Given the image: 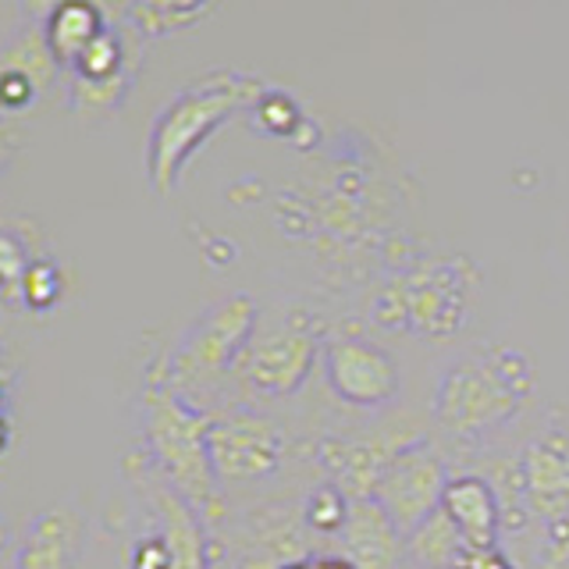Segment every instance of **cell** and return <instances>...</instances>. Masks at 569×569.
<instances>
[{"label": "cell", "mask_w": 569, "mask_h": 569, "mask_svg": "<svg viewBox=\"0 0 569 569\" xmlns=\"http://www.w3.org/2000/svg\"><path fill=\"white\" fill-rule=\"evenodd\" d=\"M409 441H417V438H402V441H391L385 435L325 438L317 449V459H320V470L328 473V485L342 488L349 498H373L385 470L391 467V459H396Z\"/></svg>", "instance_id": "11"}, {"label": "cell", "mask_w": 569, "mask_h": 569, "mask_svg": "<svg viewBox=\"0 0 569 569\" xmlns=\"http://www.w3.org/2000/svg\"><path fill=\"white\" fill-rule=\"evenodd\" d=\"M64 292V278H61V267L50 263V260H36L29 267V274L22 281V292H18V302L32 313H47L61 302Z\"/></svg>", "instance_id": "19"}, {"label": "cell", "mask_w": 569, "mask_h": 569, "mask_svg": "<svg viewBox=\"0 0 569 569\" xmlns=\"http://www.w3.org/2000/svg\"><path fill=\"white\" fill-rule=\"evenodd\" d=\"M207 441L221 485H253L271 477L284 459L281 427L242 406L210 413Z\"/></svg>", "instance_id": "7"}, {"label": "cell", "mask_w": 569, "mask_h": 569, "mask_svg": "<svg viewBox=\"0 0 569 569\" xmlns=\"http://www.w3.org/2000/svg\"><path fill=\"white\" fill-rule=\"evenodd\" d=\"M349 502H352V498L342 488L320 485L317 491L307 495V502H302V523H307L313 533H328V538H338L342 527H346Z\"/></svg>", "instance_id": "18"}, {"label": "cell", "mask_w": 569, "mask_h": 569, "mask_svg": "<svg viewBox=\"0 0 569 569\" xmlns=\"http://www.w3.org/2000/svg\"><path fill=\"white\" fill-rule=\"evenodd\" d=\"M320 349L325 346L317 342L310 317L296 313L284 325L253 335L236 367V378L257 396H292L320 363Z\"/></svg>", "instance_id": "6"}, {"label": "cell", "mask_w": 569, "mask_h": 569, "mask_svg": "<svg viewBox=\"0 0 569 569\" xmlns=\"http://www.w3.org/2000/svg\"><path fill=\"white\" fill-rule=\"evenodd\" d=\"M103 29H107V22H103V11L97 0H68V4L53 11V18L43 26L53 58H58V64L64 71L93 47V40Z\"/></svg>", "instance_id": "14"}, {"label": "cell", "mask_w": 569, "mask_h": 569, "mask_svg": "<svg viewBox=\"0 0 569 569\" xmlns=\"http://www.w3.org/2000/svg\"><path fill=\"white\" fill-rule=\"evenodd\" d=\"M253 114L260 121V129L271 136H296V129L307 124L299 114V107L292 103V97L278 93V89H263V97L253 103Z\"/></svg>", "instance_id": "20"}, {"label": "cell", "mask_w": 569, "mask_h": 569, "mask_svg": "<svg viewBox=\"0 0 569 569\" xmlns=\"http://www.w3.org/2000/svg\"><path fill=\"white\" fill-rule=\"evenodd\" d=\"M441 512L456 523L467 548H495L506 527V506L485 477H452L441 498Z\"/></svg>", "instance_id": "13"}, {"label": "cell", "mask_w": 569, "mask_h": 569, "mask_svg": "<svg viewBox=\"0 0 569 569\" xmlns=\"http://www.w3.org/2000/svg\"><path fill=\"white\" fill-rule=\"evenodd\" d=\"M213 0H132V26L142 36H168L196 26Z\"/></svg>", "instance_id": "17"}, {"label": "cell", "mask_w": 569, "mask_h": 569, "mask_svg": "<svg viewBox=\"0 0 569 569\" xmlns=\"http://www.w3.org/2000/svg\"><path fill=\"white\" fill-rule=\"evenodd\" d=\"M207 427L210 413L196 409L186 396H178L153 370H147L139 452L213 530L224 520V485L218 480V470H213Z\"/></svg>", "instance_id": "1"}, {"label": "cell", "mask_w": 569, "mask_h": 569, "mask_svg": "<svg viewBox=\"0 0 569 569\" xmlns=\"http://www.w3.org/2000/svg\"><path fill=\"white\" fill-rule=\"evenodd\" d=\"M406 551H409V559L420 562L423 569H459L462 556H467L470 548L459 538L456 523L438 509L431 520L406 541Z\"/></svg>", "instance_id": "15"}, {"label": "cell", "mask_w": 569, "mask_h": 569, "mask_svg": "<svg viewBox=\"0 0 569 569\" xmlns=\"http://www.w3.org/2000/svg\"><path fill=\"white\" fill-rule=\"evenodd\" d=\"M313 566H317V569H356L346 556H317Z\"/></svg>", "instance_id": "24"}, {"label": "cell", "mask_w": 569, "mask_h": 569, "mask_svg": "<svg viewBox=\"0 0 569 569\" xmlns=\"http://www.w3.org/2000/svg\"><path fill=\"white\" fill-rule=\"evenodd\" d=\"M538 391L530 356L512 346H488L445 367L431 413L456 438H480L509 423Z\"/></svg>", "instance_id": "3"}, {"label": "cell", "mask_w": 569, "mask_h": 569, "mask_svg": "<svg viewBox=\"0 0 569 569\" xmlns=\"http://www.w3.org/2000/svg\"><path fill=\"white\" fill-rule=\"evenodd\" d=\"M320 367L328 388L356 409H381L399 399V363L367 338H328L320 349Z\"/></svg>", "instance_id": "9"}, {"label": "cell", "mask_w": 569, "mask_h": 569, "mask_svg": "<svg viewBox=\"0 0 569 569\" xmlns=\"http://www.w3.org/2000/svg\"><path fill=\"white\" fill-rule=\"evenodd\" d=\"M61 4H68V0H18V8H22V18H26V26H47L53 11H58Z\"/></svg>", "instance_id": "23"}, {"label": "cell", "mask_w": 569, "mask_h": 569, "mask_svg": "<svg viewBox=\"0 0 569 569\" xmlns=\"http://www.w3.org/2000/svg\"><path fill=\"white\" fill-rule=\"evenodd\" d=\"M338 541H342V556L356 569H391L406 551V533L378 498H352Z\"/></svg>", "instance_id": "12"}, {"label": "cell", "mask_w": 569, "mask_h": 569, "mask_svg": "<svg viewBox=\"0 0 569 569\" xmlns=\"http://www.w3.org/2000/svg\"><path fill=\"white\" fill-rule=\"evenodd\" d=\"M263 82L246 71H210V76L182 86L160 107L150 136H147V174L157 196H171L178 189L186 164L196 150L221 129L228 118H236L246 107L263 97Z\"/></svg>", "instance_id": "2"}, {"label": "cell", "mask_w": 569, "mask_h": 569, "mask_svg": "<svg viewBox=\"0 0 569 569\" xmlns=\"http://www.w3.org/2000/svg\"><path fill=\"white\" fill-rule=\"evenodd\" d=\"M253 335L257 302L253 296L236 292L196 317V325L182 335V342L171 349V356H160L150 370L178 396L189 399L196 388L221 381L224 373H236Z\"/></svg>", "instance_id": "4"}, {"label": "cell", "mask_w": 569, "mask_h": 569, "mask_svg": "<svg viewBox=\"0 0 569 569\" xmlns=\"http://www.w3.org/2000/svg\"><path fill=\"white\" fill-rule=\"evenodd\" d=\"M86 551V516L76 506H50L32 516L8 569H79Z\"/></svg>", "instance_id": "10"}, {"label": "cell", "mask_w": 569, "mask_h": 569, "mask_svg": "<svg viewBox=\"0 0 569 569\" xmlns=\"http://www.w3.org/2000/svg\"><path fill=\"white\" fill-rule=\"evenodd\" d=\"M473 267L467 260H427L402 271L381 292L378 325L417 335H452L467 325Z\"/></svg>", "instance_id": "5"}, {"label": "cell", "mask_w": 569, "mask_h": 569, "mask_svg": "<svg viewBox=\"0 0 569 569\" xmlns=\"http://www.w3.org/2000/svg\"><path fill=\"white\" fill-rule=\"evenodd\" d=\"M278 569H317V566H313V556H302V559H289V562H281Z\"/></svg>", "instance_id": "25"}, {"label": "cell", "mask_w": 569, "mask_h": 569, "mask_svg": "<svg viewBox=\"0 0 569 569\" xmlns=\"http://www.w3.org/2000/svg\"><path fill=\"white\" fill-rule=\"evenodd\" d=\"M36 263L29 242L18 239V231H4V246H0V271H4V289L8 299L18 302V292H22V281L29 274V267Z\"/></svg>", "instance_id": "21"}, {"label": "cell", "mask_w": 569, "mask_h": 569, "mask_svg": "<svg viewBox=\"0 0 569 569\" xmlns=\"http://www.w3.org/2000/svg\"><path fill=\"white\" fill-rule=\"evenodd\" d=\"M4 71L26 76L36 89H40V93H47L53 76L64 68L58 64V58H53V50L47 43V32L40 26H26L4 50Z\"/></svg>", "instance_id": "16"}, {"label": "cell", "mask_w": 569, "mask_h": 569, "mask_svg": "<svg viewBox=\"0 0 569 569\" xmlns=\"http://www.w3.org/2000/svg\"><path fill=\"white\" fill-rule=\"evenodd\" d=\"M449 480L452 473L445 467V459L423 438H417L391 459V467L385 470L373 498L385 506V512L396 520V527L409 541L441 509Z\"/></svg>", "instance_id": "8"}, {"label": "cell", "mask_w": 569, "mask_h": 569, "mask_svg": "<svg viewBox=\"0 0 569 569\" xmlns=\"http://www.w3.org/2000/svg\"><path fill=\"white\" fill-rule=\"evenodd\" d=\"M459 569H512V559L498 545L495 548H470L467 556H462Z\"/></svg>", "instance_id": "22"}]
</instances>
